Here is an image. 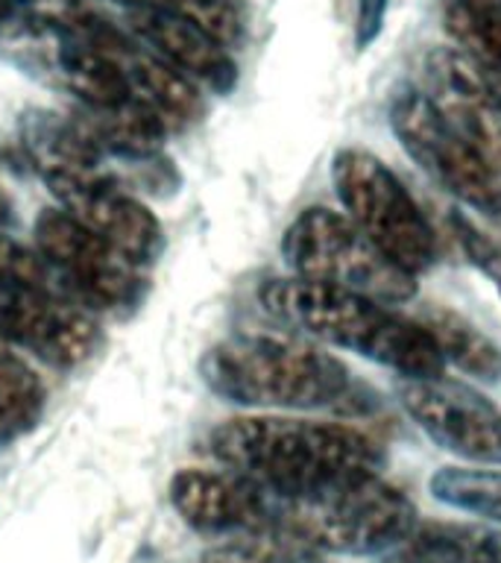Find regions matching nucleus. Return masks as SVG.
Returning a JSON list of instances; mask_svg holds the SVG:
<instances>
[{
	"label": "nucleus",
	"instance_id": "nucleus-1",
	"mask_svg": "<svg viewBox=\"0 0 501 563\" xmlns=\"http://www.w3.org/2000/svg\"><path fill=\"white\" fill-rule=\"evenodd\" d=\"M209 452L272 499H293L381 473L385 452L367 431L332 420L235 417L209 434Z\"/></svg>",
	"mask_w": 501,
	"mask_h": 563
},
{
	"label": "nucleus",
	"instance_id": "nucleus-15",
	"mask_svg": "<svg viewBox=\"0 0 501 563\" xmlns=\"http://www.w3.org/2000/svg\"><path fill=\"white\" fill-rule=\"evenodd\" d=\"M390 563H501V528L416 522Z\"/></svg>",
	"mask_w": 501,
	"mask_h": 563
},
{
	"label": "nucleus",
	"instance_id": "nucleus-6",
	"mask_svg": "<svg viewBox=\"0 0 501 563\" xmlns=\"http://www.w3.org/2000/svg\"><path fill=\"white\" fill-rule=\"evenodd\" d=\"M332 185L343 214L411 276L431 271L437 238L402 179L369 150L343 147L334 153Z\"/></svg>",
	"mask_w": 501,
	"mask_h": 563
},
{
	"label": "nucleus",
	"instance_id": "nucleus-12",
	"mask_svg": "<svg viewBox=\"0 0 501 563\" xmlns=\"http://www.w3.org/2000/svg\"><path fill=\"white\" fill-rule=\"evenodd\" d=\"M437 112L472 141L501 170V82L457 47H437L425 56V88Z\"/></svg>",
	"mask_w": 501,
	"mask_h": 563
},
{
	"label": "nucleus",
	"instance_id": "nucleus-9",
	"mask_svg": "<svg viewBox=\"0 0 501 563\" xmlns=\"http://www.w3.org/2000/svg\"><path fill=\"white\" fill-rule=\"evenodd\" d=\"M396 396L404 413L437 446L478 466L501 464V408L475 387L443 376H402Z\"/></svg>",
	"mask_w": 501,
	"mask_h": 563
},
{
	"label": "nucleus",
	"instance_id": "nucleus-3",
	"mask_svg": "<svg viewBox=\"0 0 501 563\" xmlns=\"http://www.w3.org/2000/svg\"><path fill=\"white\" fill-rule=\"evenodd\" d=\"M200 376L211 394L244 408L320 411L355 394L349 369L305 334H235L205 350Z\"/></svg>",
	"mask_w": 501,
	"mask_h": 563
},
{
	"label": "nucleus",
	"instance_id": "nucleus-24",
	"mask_svg": "<svg viewBox=\"0 0 501 563\" xmlns=\"http://www.w3.org/2000/svg\"><path fill=\"white\" fill-rule=\"evenodd\" d=\"M390 0H355V47L367 51L385 30Z\"/></svg>",
	"mask_w": 501,
	"mask_h": 563
},
{
	"label": "nucleus",
	"instance_id": "nucleus-19",
	"mask_svg": "<svg viewBox=\"0 0 501 563\" xmlns=\"http://www.w3.org/2000/svg\"><path fill=\"white\" fill-rule=\"evenodd\" d=\"M434 499L501 526V470L443 466L428 482Z\"/></svg>",
	"mask_w": 501,
	"mask_h": 563
},
{
	"label": "nucleus",
	"instance_id": "nucleus-4",
	"mask_svg": "<svg viewBox=\"0 0 501 563\" xmlns=\"http://www.w3.org/2000/svg\"><path fill=\"white\" fill-rule=\"evenodd\" d=\"M270 499L267 528L272 534L325 554H390L416 528V508L381 473L334 484L329 490Z\"/></svg>",
	"mask_w": 501,
	"mask_h": 563
},
{
	"label": "nucleus",
	"instance_id": "nucleus-14",
	"mask_svg": "<svg viewBox=\"0 0 501 563\" xmlns=\"http://www.w3.org/2000/svg\"><path fill=\"white\" fill-rule=\"evenodd\" d=\"M126 30L193 82L218 95L235 88L237 65L226 44L188 18L162 9H126Z\"/></svg>",
	"mask_w": 501,
	"mask_h": 563
},
{
	"label": "nucleus",
	"instance_id": "nucleus-17",
	"mask_svg": "<svg viewBox=\"0 0 501 563\" xmlns=\"http://www.w3.org/2000/svg\"><path fill=\"white\" fill-rule=\"evenodd\" d=\"M47 394L38 373L0 338V449L12 446L38 426Z\"/></svg>",
	"mask_w": 501,
	"mask_h": 563
},
{
	"label": "nucleus",
	"instance_id": "nucleus-5",
	"mask_svg": "<svg viewBox=\"0 0 501 563\" xmlns=\"http://www.w3.org/2000/svg\"><path fill=\"white\" fill-rule=\"evenodd\" d=\"M281 255L297 279L404 306L416 299V276L393 264L346 214L311 206L285 229Z\"/></svg>",
	"mask_w": 501,
	"mask_h": 563
},
{
	"label": "nucleus",
	"instance_id": "nucleus-18",
	"mask_svg": "<svg viewBox=\"0 0 501 563\" xmlns=\"http://www.w3.org/2000/svg\"><path fill=\"white\" fill-rule=\"evenodd\" d=\"M439 18L457 51L501 77V0H439Z\"/></svg>",
	"mask_w": 501,
	"mask_h": 563
},
{
	"label": "nucleus",
	"instance_id": "nucleus-21",
	"mask_svg": "<svg viewBox=\"0 0 501 563\" xmlns=\"http://www.w3.org/2000/svg\"><path fill=\"white\" fill-rule=\"evenodd\" d=\"M118 3L126 9H162V12L188 18L202 30H209L226 47L241 42V33H244V21H241L235 0H118Z\"/></svg>",
	"mask_w": 501,
	"mask_h": 563
},
{
	"label": "nucleus",
	"instance_id": "nucleus-23",
	"mask_svg": "<svg viewBox=\"0 0 501 563\" xmlns=\"http://www.w3.org/2000/svg\"><path fill=\"white\" fill-rule=\"evenodd\" d=\"M452 232H455L457 244L464 250L475 271H481L492 282V288L501 294V244L490 238L483 229H478L466 214L452 218Z\"/></svg>",
	"mask_w": 501,
	"mask_h": 563
},
{
	"label": "nucleus",
	"instance_id": "nucleus-8",
	"mask_svg": "<svg viewBox=\"0 0 501 563\" xmlns=\"http://www.w3.org/2000/svg\"><path fill=\"white\" fill-rule=\"evenodd\" d=\"M35 250L51 264L62 288L86 308L118 311L138 306L144 294L141 264L62 209H44L35 218Z\"/></svg>",
	"mask_w": 501,
	"mask_h": 563
},
{
	"label": "nucleus",
	"instance_id": "nucleus-11",
	"mask_svg": "<svg viewBox=\"0 0 501 563\" xmlns=\"http://www.w3.org/2000/svg\"><path fill=\"white\" fill-rule=\"evenodd\" d=\"M0 338L53 367H77L94 352L97 323L59 290L0 285Z\"/></svg>",
	"mask_w": 501,
	"mask_h": 563
},
{
	"label": "nucleus",
	"instance_id": "nucleus-2",
	"mask_svg": "<svg viewBox=\"0 0 501 563\" xmlns=\"http://www.w3.org/2000/svg\"><path fill=\"white\" fill-rule=\"evenodd\" d=\"M261 308L272 320L297 329L316 343L349 350L399 376H443L446 364L420 320L404 317L381 299L329 288L290 276L267 279L258 290Z\"/></svg>",
	"mask_w": 501,
	"mask_h": 563
},
{
	"label": "nucleus",
	"instance_id": "nucleus-16",
	"mask_svg": "<svg viewBox=\"0 0 501 563\" xmlns=\"http://www.w3.org/2000/svg\"><path fill=\"white\" fill-rule=\"evenodd\" d=\"M416 320L431 334L446 367L452 364L466 376L481 378L490 385L501 382V346L472 320L446 306H428Z\"/></svg>",
	"mask_w": 501,
	"mask_h": 563
},
{
	"label": "nucleus",
	"instance_id": "nucleus-10",
	"mask_svg": "<svg viewBox=\"0 0 501 563\" xmlns=\"http://www.w3.org/2000/svg\"><path fill=\"white\" fill-rule=\"evenodd\" d=\"M44 183L62 211L141 267L156 262L165 250V232L156 214L109 170H53L44 174Z\"/></svg>",
	"mask_w": 501,
	"mask_h": 563
},
{
	"label": "nucleus",
	"instance_id": "nucleus-25",
	"mask_svg": "<svg viewBox=\"0 0 501 563\" xmlns=\"http://www.w3.org/2000/svg\"><path fill=\"white\" fill-rule=\"evenodd\" d=\"M9 218H12V202H9L7 191L0 188V227H7Z\"/></svg>",
	"mask_w": 501,
	"mask_h": 563
},
{
	"label": "nucleus",
	"instance_id": "nucleus-20",
	"mask_svg": "<svg viewBox=\"0 0 501 563\" xmlns=\"http://www.w3.org/2000/svg\"><path fill=\"white\" fill-rule=\"evenodd\" d=\"M91 15L97 9L88 0H0V33L53 38Z\"/></svg>",
	"mask_w": 501,
	"mask_h": 563
},
{
	"label": "nucleus",
	"instance_id": "nucleus-13",
	"mask_svg": "<svg viewBox=\"0 0 501 563\" xmlns=\"http://www.w3.org/2000/svg\"><path fill=\"white\" fill-rule=\"evenodd\" d=\"M170 505L185 526L205 534H253L267 528V493L232 470H179Z\"/></svg>",
	"mask_w": 501,
	"mask_h": 563
},
{
	"label": "nucleus",
	"instance_id": "nucleus-22",
	"mask_svg": "<svg viewBox=\"0 0 501 563\" xmlns=\"http://www.w3.org/2000/svg\"><path fill=\"white\" fill-rule=\"evenodd\" d=\"M0 285L59 290V294L70 297L68 290L62 288V282L56 279V273L51 271V264L44 262V255L33 246H24L7 232H0Z\"/></svg>",
	"mask_w": 501,
	"mask_h": 563
},
{
	"label": "nucleus",
	"instance_id": "nucleus-7",
	"mask_svg": "<svg viewBox=\"0 0 501 563\" xmlns=\"http://www.w3.org/2000/svg\"><path fill=\"white\" fill-rule=\"evenodd\" d=\"M390 126L404 153L443 191L487 218H501V170L437 112L422 88L396 91Z\"/></svg>",
	"mask_w": 501,
	"mask_h": 563
}]
</instances>
